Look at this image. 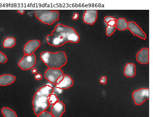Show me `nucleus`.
Returning <instances> with one entry per match:
<instances>
[{
	"mask_svg": "<svg viewBox=\"0 0 153 117\" xmlns=\"http://www.w3.org/2000/svg\"><path fill=\"white\" fill-rule=\"evenodd\" d=\"M46 40L50 46L58 47L68 42L77 43L79 41V36L73 27L59 24L52 34L46 36Z\"/></svg>",
	"mask_w": 153,
	"mask_h": 117,
	"instance_id": "1",
	"label": "nucleus"
},
{
	"mask_svg": "<svg viewBox=\"0 0 153 117\" xmlns=\"http://www.w3.org/2000/svg\"><path fill=\"white\" fill-rule=\"evenodd\" d=\"M54 91V88L50 85H46L39 88L34 94L32 101L34 113L38 116L46 110L49 106L48 96Z\"/></svg>",
	"mask_w": 153,
	"mask_h": 117,
	"instance_id": "2",
	"label": "nucleus"
},
{
	"mask_svg": "<svg viewBox=\"0 0 153 117\" xmlns=\"http://www.w3.org/2000/svg\"><path fill=\"white\" fill-rule=\"evenodd\" d=\"M41 60L48 68H60L67 63V57L65 52H43L40 54Z\"/></svg>",
	"mask_w": 153,
	"mask_h": 117,
	"instance_id": "3",
	"label": "nucleus"
},
{
	"mask_svg": "<svg viewBox=\"0 0 153 117\" xmlns=\"http://www.w3.org/2000/svg\"><path fill=\"white\" fill-rule=\"evenodd\" d=\"M35 15L42 23L52 25L59 19V12L56 10H35Z\"/></svg>",
	"mask_w": 153,
	"mask_h": 117,
	"instance_id": "4",
	"label": "nucleus"
},
{
	"mask_svg": "<svg viewBox=\"0 0 153 117\" xmlns=\"http://www.w3.org/2000/svg\"><path fill=\"white\" fill-rule=\"evenodd\" d=\"M132 98L137 106L141 105L146 100L149 99V88H141L135 90L132 93Z\"/></svg>",
	"mask_w": 153,
	"mask_h": 117,
	"instance_id": "5",
	"label": "nucleus"
},
{
	"mask_svg": "<svg viewBox=\"0 0 153 117\" xmlns=\"http://www.w3.org/2000/svg\"><path fill=\"white\" fill-rule=\"evenodd\" d=\"M36 63V56L34 54H25L18 63L19 66L23 70L33 68Z\"/></svg>",
	"mask_w": 153,
	"mask_h": 117,
	"instance_id": "6",
	"label": "nucleus"
},
{
	"mask_svg": "<svg viewBox=\"0 0 153 117\" xmlns=\"http://www.w3.org/2000/svg\"><path fill=\"white\" fill-rule=\"evenodd\" d=\"M65 74L60 68H48L45 72V78L53 84H56V81L61 76Z\"/></svg>",
	"mask_w": 153,
	"mask_h": 117,
	"instance_id": "7",
	"label": "nucleus"
},
{
	"mask_svg": "<svg viewBox=\"0 0 153 117\" xmlns=\"http://www.w3.org/2000/svg\"><path fill=\"white\" fill-rule=\"evenodd\" d=\"M74 85V80L70 76L64 74L61 76L56 82V87L61 89H68Z\"/></svg>",
	"mask_w": 153,
	"mask_h": 117,
	"instance_id": "8",
	"label": "nucleus"
},
{
	"mask_svg": "<svg viewBox=\"0 0 153 117\" xmlns=\"http://www.w3.org/2000/svg\"><path fill=\"white\" fill-rule=\"evenodd\" d=\"M127 29L135 36L145 40L146 39V33L143 31L142 28L134 21L128 22Z\"/></svg>",
	"mask_w": 153,
	"mask_h": 117,
	"instance_id": "9",
	"label": "nucleus"
},
{
	"mask_svg": "<svg viewBox=\"0 0 153 117\" xmlns=\"http://www.w3.org/2000/svg\"><path fill=\"white\" fill-rule=\"evenodd\" d=\"M40 42L37 39H33L28 41L24 47V54H31L40 47Z\"/></svg>",
	"mask_w": 153,
	"mask_h": 117,
	"instance_id": "10",
	"label": "nucleus"
},
{
	"mask_svg": "<svg viewBox=\"0 0 153 117\" xmlns=\"http://www.w3.org/2000/svg\"><path fill=\"white\" fill-rule=\"evenodd\" d=\"M97 18V10H86L84 13L83 20L85 23L92 25L95 23Z\"/></svg>",
	"mask_w": 153,
	"mask_h": 117,
	"instance_id": "11",
	"label": "nucleus"
},
{
	"mask_svg": "<svg viewBox=\"0 0 153 117\" xmlns=\"http://www.w3.org/2000/svg\"><path fill=\"white\" fill-rule=\"evenodd\" d=\"M137 60L141 64H147L149 63V49L143 48L137 53Z\"/></svg>",
	"mask_w": 153,
	"mask_h": 117,
	"instance_id": "12",
	"label": "nucleus"
},
{
	"mask_svg": "<svg viewBox=\"0 0 153 117\" xmlns=\"http://www.w3.org/2000/svg\"><path fill=\"white\" fill-rule=\"evenodd\" d=\"M65 112V104L62 101H59L52 105L50 113L54 117H61Z\"/></svg>",
	"mask_w": 153,
	"mask_h": 117,
	"instance_id": "13",
	"label": "nucleus"
},
{
	"mask_svg": "<svg viewBox=\"0 0 153 117\" xmlns=\"http://www.w3.org/2000/svg\"><path fill=\"white\" fill-rule=\"evenodd\" d=\"M16 80V77L11 74H3L0 76V86H7L12 84Z\"/></svg>",
	"mask_w": 153,
	"mask_h": 117,
	"instance_id": "14",
	"label": "nucleus"
},
{
	"mask_svg": "<svg viewBox=\"0 0 153 117\" xmlns=\"http://www.w3.org/2000/svg\"><path fill=\"white\" fill-rule=\"evenodd\" d=\"M124 75L127 77H133L136 75V65L133 63H127L125 66Z\"/></svg>",
	"mask_w": 153,
	"mask_h": 117,
	"instance_id": "15",
	"label": "nucleus"
},
{
	"mask_svg": "<svg viewBox=\"0 0 153 117\" xmlns=\"http://www.w3.org/2000/svg\"><path fill=\"white\" fill-rule=\"evenodd\" d=\"M116 28L119 30H125L128 27V22L124 18H119L116 21Z\"/></svg>",
	"mask_w": 153,
	"mask_h": 117,
	"instance_id": "16",
	"label": "nucleus"
},
{
	"mask_svg": "<svg viewBox=\"0 0 153 117\" xmlns=\"http://www.w3.org/2000/svg\"><path fill=\"white\" fill-rule=\"evenodd\" d=\"M15 45L16 39L13 37H7L3 43V46L4 48H12Z\"/></svg>",
	"mask_w": 153,
	"mask_h": 117,
	"instance_id": "17",
	"label": "nucleus"
},
{
	"mask_svg": "<svg viewBox=\"0 0 153 117\" xmlns=\"http://www.w3.org/2000/svg\"><path fill=\"white\" fill-rule=\"evenodd\" d=\"M1 113L4 117H18L14 111L9 108H3L1 109Z\"/></svg>",
	"mask_w": 153,
	"mask_h": 117,
	"instance_id": "18",
	"label": "nucleus"
},
{
	"mask_svg": "<svg viewBox=\"0 0 153 117\" xmlns=\"http://www.w3.org/2000/svg\"><path fill=\"white\" fill-rule=\"evenodd\" d=\"M104 21L107 24V26H115L116 24L117 19L111 16H106L105 17Z\"/></svg>",
	"mask_w": 153,
	"mask_h": 117,
	"instance_id": "19",
	"label": "nucleus"
},
{
	"mask_svg": "<svg viewBox=\"0 0 153 117\" xmlns=\"http://www.w3.org/2000/svg\"><path fill=\"white\" fill-rule=\"evenodd\" d=\"M59 101V99L56 94L52 93L48 96V101L49 105H53Z\"/></svg>",
	"mask_w": 153,
	"mask_h": 117,
	"instance_id": "20",
	"label": "nucleus"
},
{
	"mask_svg": "<svg viewBox=\"0 0 153 117\" xmlns=\"http://www.w3.org/2000/svg\"><path fill=\"white\" fill-rule=\"evenodd\" d=\"M116 26H107L106 27V35L107 36H111L116 30Z\"/></svg>",
	"mask_w": 153,
	"mask_h": 117,
	"instance_id": "21",
	"label": "nucleus"
},
{
	"mask_svg": "<svg viewBox=\"0 0 153 117\" xmlns=\"http://www.w3.org/2000/svg\"><path fill=\"white\" fill-rule=\"evenodd\" d=\"M7 61V58L6 56L3 53L0 52V63H5Z\"/></svg>",
	"mask_w": 153,
	"mask_h": 117,
	"instance_id": "22",
	"label": "nucleus"
},
{
	"mask_svg": "<svg viewBox=\"0 0 153 117\" xmlns=\"http://www.w3.org/2000/svg\"><path fill=\"white\" fill-rule=\"evenodd\" d=\"M37 117H54L51 113L47 111H44L37 116Z\"/></svg>",
	"mask_w": 153,
	"mask_h": 117,
	"instance_id": "23",
	"label": "nucleus"
},
{
	"mask_svg": "<svg viewBox=\"0 0 153 117\" xmlns=\"http://www.w3.org/2000/svg\"><path fill=\"white\" fill-rule=\"evenodd\" d=\"M100 83L102 84H106V82H107V78L105 77H102L100 79Z\"/></svg>",
	"mask_w": 153,
	"mask_h": 117,
	"instance_id": "24",
	"label": "nucleus"
},
{
	"mask_svg": "<svg viewBox=\"0 0 153 117\" xmlns=\"http://www.w3.org/2000/svg\"><path fill=\"white\" fill-rule=\"evenodd\" d=\"M35 78L36 80H40L42 79V75L40 74H36L35 76Z\"/></svg>",
	"mask_w": 153,
	"mask_h": 117,
	"instance_id": "25",
	"label": "nucleus"
},
{
	"mask_svg": "<svg viewBox=\"0 0 153 117\" xmlns=\"http://www.w3.org/2000/svg\"><path fill=\"white\" fill-rule=\"evenodd\" d=\"M79 13H74V15H73L72 19L73 20H77L79 18Z\"/></svg>",
	"mask_w": 153,
	"mask_h": 117,
	"instance_id": "26",
	"label": "nucleus"
},
{
	"mask_svg": "<svg viewBox=\"0 0 153 117\" xmlns=\"http://www.w3.org/2000/svg\"><path fill=\"white\" fill-rule=\"evenodd\" d=\"M37 71L36 68H34L32 70V74H37Z\"/></svg>",
	"mask_w": 153,
	"mask_h": 117,
	"instance_id": "27",
	"label": "nucleus"
},
{
	"mask_svg": "<svg viewBox=\"0 0 153 117\" xmlns=\"http://www.w3.org/2000/svg\"><path fill=\"white\" fill-rule=\"evenodd\" d=\"M17 12L21 14H24L25 13V10H17Z\"/></svg>",
	"mask_w": 153,
	"mask_h": 117,
	"instance_id": "28",
	"label": "nucleus"
}]
</instances>
